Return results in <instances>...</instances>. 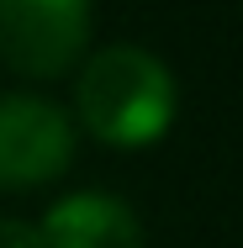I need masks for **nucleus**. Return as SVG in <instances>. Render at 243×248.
<instances>
[{
  "label": "nucleus",
  "mask_w": 243,
  "mask_h": 248,
  "mask_svg": "<svg viewBox=\"0 0 243 248\" xmlns=\"http://www.w3.org/2000/svg\"><path fill=\"white\" fill-rule=\"evenodd\" d=\"M175 74L169 63L143 43H111L96 48L80 69L74 85V111L80 122L111 148H148L169 132L175 122Z\"/></svg>",
  "instance_id": "1"
},
{
  "label": "nucleus",
  "mask_w": 243,
  "mask_h": 248,
  "mask_svg": "<svg viewBox=\"0 0 243 248\" xmlns=\"http://www.w3.org/2000/svg\"><path fill=\"white\" fill-rule=\"evenodd\" d=\"M96 0H0V58L21 74H58L90 43Z\"/></svg>",
  "instance_id": "2"
},
{
  "label": "nucleus",
  "mask_w": 243,
  "mask_h": 248,
  "mask_svg": "<svg viewBox=\"0 0 243 248\" xmlns=\"http://www.w3.org/2000/svg\"><path fill=\"white\" fill-rule=\"evenodd\" d=\"M74 158V116L43 95H0V190H27Z\"/></svg>",
  "instance_id": "3"
},
{
  "label": "nucleus",
  "mask_w": 243,
  "mask_h": 248,
  "mask_svg": "<svg viewBox=\"0 0 243 248\" xmlns=\"http://www.w3.org/2000/svg\"><path fill=\"white\" fill-rule=\"evenodd\" d=\"M43 248H143V222L122 196L69 190L37 222Z\"/></svg>",
  "instance_id": "4"
},
{
  "label": "nucleus",
  "mask_w": 243,
  "mask_h": 248,
  "mask_svg": "<svg viewBox=\"0 0 243 248\" xmlns=\"http://www.w3.org/2000/svg\"><path fill=\"white\" fill-rule=\"evenodd\" d=\"M0 248H43V232H37V222L5 217V222H0Z\"/></svg>",
  "instance_id": "5"
}]
</instances>
